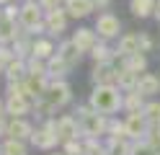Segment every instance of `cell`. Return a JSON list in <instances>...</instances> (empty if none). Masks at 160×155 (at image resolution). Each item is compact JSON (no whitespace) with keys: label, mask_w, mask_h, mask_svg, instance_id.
Instances as JSON below:
<instances>
[{"label":"cell","mask_w":160,"mask_h":155,"mask_svg":"<svg viewBox=\"0 0 160 155\" xmlns=\"http://www.w3.org/2000/svg\"><path fill=\"white\" fill-rule=\"evenodd\" d=\"M88 103H91L98 114L114 116V114L122 109V103H124V90L119 85H93Z\"/></svg>","instance_id":"cell-1"},{"label":"cell","mask_w":160,"mask_h":155,"mask_svg":"<svg viewBox=\"0 0 160 155\" xmlns=\"http://www.w3.org/2000/svg\"><path fill=\"white\" fill-rule=\"evenodd\" d=\"M78 124H80V134L83 137H106L108 132V116L106 114H98L91 103L85 106H78Z\"/></svg>","instance_id":"cell-2"},{"label":"cell","mask_w":160,"mask_h":155,"mask_svg":"<svg viewBox=\"0 0 160 155\" xmlns=\"http://www.w3.org/2000/svg\"><path fill=\"white\" fill-rule=\"evenodd\" d=\"M44 13L47 10L39 5V0H23L21 3V13H18V23H21V28H26L28 34H42V31H47L44 26Z\"/></svg>","instance_id":"cell-3"},{"label":"cell","mask_w":160,"mask_h":155,"mask_svg":"<svg viewBox=\"0 0 160 155\" xmlns=\"http://www.w3.org/2000/svg\"><path fill=\"white\" fill-rule=\"evenodd\" d=\"M28 142H31L36 150H47V152H52L57 145H59L57 129H54V116H47L44 124L34 127V134H31V140H28Z\"/></svg>","instance_id":"cell-4"},{"label":"cell","mask_w":160,"mask_h":155,"mask_svg":"<svg viewBox=\"0 0 160 155\" xmlns=\"http://www.w3.org/2000/svg\"><path fill=\"white\" fill-rule=\"evenodd\" d=\"M96 34L98 39H103V41H111L119 36V31H122V21H119V16H114L111 10H106V13H101L96 18Z\"/></svg>","instance_id":"cell-5"},{"label":"cell","mask_w":160,"mask_h":155,"mask_svg":"<svg viewBox=\"0 0 160 155\" xmlns=\"http://www.w3.org/2000/svg\"><path fill=\"white\" fill-rule=\"evenodd\" d=\"M54 129H57V137H59V145H65L70 140H80L83 134H80V124L75 116H70V114H62V116L54 119Z\"/></svg>","instance_id":"cell-6"},{"label":"cell","mask_w":160,"mask_h":155,"mask_svg":"<svg viewBox=\"0 0 160 155\" xmlns=\"http://www.w3.org/2000/svg\"><path fill=\"white\" fill-rule=\"evenodd\" d=\"M116 78H119L116 62H96L93 70H91L93 85H116Z\"/></svg>","instance_id":"cell-7"},{"label":"cell","mask_w":160,"mask_h":155,"mask_svg":"<svg viewBox=\"0 0 160 155\" xmlns=\"http://www.w3.org/2000/svg\"><path fill=\"white\" fill-rule=\"evenodd\" d=\"M67 21H70V16H67L65 5H62V8H54V10H47V13H44L47 34H49V36H62L65 31H67Z\"/></svg>","instance_id":"cell-8"},{"label":"cell","mask_w":160,"mask_h":155,"mask_svg":"<svg viewBox=\"0 0 160 155\" xmlns=\"http://www.w3.org/2000/svg\"><path fill=\"white\" fill-rule=\"evenodd\" d=\"M124 127H127V137L134 142V140H145V137H147L150 121L145 119V114H142V111H134V114H127Z\"/></svg>","instance_id":"cell-9"},{"label":"cell","mask_w":160,"mask_h":155,"mask_svg":"<svg viewBox=\"0 0 160 155\" xmlns=\"http://www.w3.org/2000/svg\"><path fill=\"white\" fill-rule=\"evenodd\" d=\"M34 134V124L28 121L26 116H8V137H16V140H31Z\"/></svg>","instance_id":"cell-10"},{"label":"cell","mask_w":160,"mask_h":155,"mask_svg":"<svg viewBox=\"0 0 160 155\" xmlns=\"http://www.w3.org/2000/svg\"><path fill=\"white\" fill-rule=\"evenodd\" d=\"M72 41L78 44V49L83 52V54H91L93 47L98 44V34H96V28H85V26H80L75 34H72Z\"/></svg>","instance_id":"cell-11"},{"label":"cell","mask_w":160,"mask_h":155,"mask_svg":"<svg viewBox=\"0 0 160 155\" xmlns=\"http://www.w3.org/2000/svg\"><path fill=\"white\" fill-rule=\"evenodd\" d=\"M49 83H52V80H49V75H26L23 85H26V93H28V96H31L34 101H39V98H44Z\"/></svg>","instance_id":"cell-12"},{"label":"cell","mask_w":160,"mask_h":155,"mask_svg":"<svg viewBox=\"0 0 160 155\" xmlns=\"http://www.w3.org/2000/svg\"><path fill=\"white\" fill-rule=\"evenodd\" d=\"M57 54L62 57L70 67H78L80 65V59H83V52L78 49V44L72 39H65V41H59V47H57Z\"/></svg>","instance_id":"cell-13"},{"label":"cell","mask_w":160,"mask_h":155,"mask_svg":"<svg viewBox=\"0 0 160 155\" xmlns=\"http://www.w3.org/2000/svg\"><path fill=\"white\" fill-rule=\"evenodd\" d=\"M137 52H142V49H139V34H124L122 39H119L116 59H127V57L137 54Z\"/></svg>","instance_id":"cell-14"},{"label":"cell","mask_w":160,"mask_h":155,"mask_svg":"<svg viewBox=\"0 0 160 155\" xmlns=\"http://www.w3.org/2000/svg\"><path fill=\"white\" fill-rule=\"evenodd\" d=\"M65 10L70 18H88L96 10L93 0H65Z\"/></svg>","instance_id":"cell-15"},{"label":"cell","mask_w":160,"mask_h":155,"mask_svg":"<svg viewBox=\"0 0 160 155\" xmlns=\"http://www.w3.org/2000/svg\"><path fill=\"white\" fill-rule=\"evenodd\" d=\"M137 90L142 93L145 98H155L160 93V78L152 75V72H142V75H139V83H137Z\"/></svg>","instance_id":"cell-16"},{"label":"cell","mask_w":160,"mask_h":155,"mask_svg":"<svg viewBox=\"0 0 160 155\" xmlns=\"http://www.w3.org/2000/svg\"><path fill=\"white\" fill-rule=\"evenodd\" d=\"M137 83H139V72H134L132 67H127L124 62H122V65H119V78H116V85L127 93V90H137Z\"/></svg>","instance_id":"cell-17"},{"label":"cell","mask_w":160,"mask_h":155,"mask_svg":"<svg viewBox=\"0 0 160 155\" xmlns=\"http://www.w3.org/2000/svg\"><path fill=\"white\" fill-rule=\"evenodd\" d=\"M70 70H72V67H70L59 54H54V57L47 59V75H49V80H65V75H67Z\"/></svg>","instance_id":"cell-18"},{"label":"cell","mask_w":160,"mask_h":155,"mask_svg":"<svg viewBox=\"0 0 160 155\" xmlns=\"http://www.w3.org/2000/svg\"><path fill=\"white\" fill-rule=\"evenodd\" d=\"M3 75H5V80H8V83H23V80H26V75H28L26 59H21V57H13V62L8 65V70L3 72Z\"/></svg>","instance_id":"cell-19"},{"label":"cell","mask_w":160,"mask_h":155,"mask_svg":"<svg viewBox=\"0 0 160 155\" xmlns=\"http://www.w3.org/2000/svg\"><path fill=\"white\" fill-rule=\"evenodd\" d=\"M18 31H21V23L13 18H0V44H13L16 36H18Z\"/></svg>","instance_id":"cell-20"},{"label":"cell","mask_w":160,"mask_h":155,"mask_svg":"<svg viewBox=\"0 0 160 155\" xmlns=\"http://www.w3.org/2000/svg\"><path fill=\"white\" fill-rule=\"evenodd\" d=\"M54 54H57V47H54L52 39H47V36H36L34 39V54L31 57L49 59V57H54Z\"/></svg>","instance_id":"cell-21"},{"label":"cell","mask_w":160,"mask_h":155,"mask_svg":"<svg viewBox=\"0 0 160 155\" xmlns=\"http://www.w3.org/2000/svg\"><path fill=\"white\" fill-rule=\"evenodd\" d=\"M145 96L139 90H127L124 93V103H122V111L124 114H134V111H142L145 109Z\"/></svg>","instance_id":"cell-22"},{"label":"cell","mask_w":160,"mask_h":155,"mask_svg":"<svg viewBox=\"0 0 160 155\" xmlns=\"http://www.w3.org/2000/svg\"><path fill=\"white\" fill-rule=\"evenodd\" d=\"M155 3L158 0H129V10L137 18H147V16H155Z\"/></svg>","instance_id":"cell-23"},{"label":"cell","mask_w":160,"mask_h":155,"mask_svg":"<svg viewBox=\"0 0 160 155\" xmlns=\"http://www.w3.org/2000/svg\"><path fill=\"white\" fill-rule=\"evenodd\" d=\"M91 57H93V62H114V59H116V49L108 47V41L98 39V44L93 47Z\"/></svg>","instance_id":"cell-24"},{"label":"cell","mask_w":160,"mask_h":155,"mask_svg":"<svg viewBox=\"0 0 160 155\" xmlns=\"http://www.w3.org/2000/svg\"><path fill=\"white\" fill-rule=\"evenodd\" d=\"M3 155H28V145H26V140L5 137V140H3Z\"/></svg>","instance_id":"cell-25"},{"label":"cell","mask_w":160,"mask_h":155,"mask_svg":"<svg viewBox=\"0 0 160 155\" xmlns=\"http://www.w3.org/2000/svg\"><path fill=\"white\" fill-rule=\"evenodd\" d=\"M129 155H160V147H155L150 140H134Z\"/></svg>","instance_id":"cell-26"},{"label":"cell","mask_w":160,"mask_h":155,"mask_svg":"<svg viewBox=\"0 0 160 155\" xmlns=\"http://www.w3.org/2000/svg\"><path fill=\"white\" fill-rule=\"evenodd\" d=\"M127 67H132L134 72H139V75H142V72H147V54L145 52H137V54H132V57H127V59H122Z\"/></svg>","instance_id":"cell-27"},{"label":"cell","mask_w":160,"mask_h":155,"mask_svg":"<svg viewBox=\"0 0 160 155\" xmlns=\"http://www.w3.org/2000/svg\"><path fill=\"white\" fill-rule=\"evenodd\" d=\"M142 114H145V119L150 121V127H155V124H160V101H155V98H150V101L145 103V109H142Z\"/></svg>","instance_id":"cell-28"},{"label":"cell","mask_w":160,"mask_h":155,"mask_svg":"<svg viewBox=\"0 0 160 155\" xmlns=\"http://www.w3.org/2000/svg\"><path fill=\"white\" fill-rule=\"evenodd\" d=\"M13 57H16V52H13L11 44H0V75L8 70V65L13 62Z\"/></svg>","instance_id":"cell-29"},{"label":"cell","mask_w":160,"mask_h":155,"mask_svg":"<svg viewBox=\"0 0 160 155\" xmlns=\"http://www.w3.org/2000/svg\"><path fill=\"white\" fill-rule=\"evenodd\" d=\"M26 67H28V75H47V59L28 57L26 59Z\"/></svg>","instance_id":"cell-30"},{"label":"cell","mask_w":160,"mask_h":155,"mask_svg":"<svg viewBox=\"0 0 160 155\" xmlns=\"http://www.w3.org/2000/svg\"><path fill=\"white\" fill-rule=\"evenodd\" d=\"M106 137H127V127H124V121H119L114 116H108V132H106Z\"/></svg>","instance_id":"cell-31"},{"label":"cell","mask_w":160,"mask_h":155,"mask_svg":"<svg viewBox=\"0 0 160 155\" xmlns=\"http://www.w3.org/2000/svg\"><path fill=\"white\" fill-rule=\"evenodd\" d=\"M3 13H5V18H13V21H18L21 5H16V3H8V5H3Z\"/></svg>","instance_id":"cell-32"},{"label":"cell","mask_w":160,"mask_h":155,"mask_svg":"<svg viewBox=\"0 0 160 155\" xmlns=\"http://www.w3.org/2000/svg\"><path fill=\"white\" fill-rule=\"evenodd\" d=\"M145 140H150L155 147H160V124H155V127L147 129V137H145Z\"/></svg>","instance_id":"cell-33"},{"label":"cell","mask_w":160,"mask_h":155,"mask_svg":"<svg viewBox=\"0 0 160 155\" xmlns=\"http://www.w3.org/2000/svg\"><path fill=\"white\" fill-rule=\"evenodd\" d=\"M139 49H142V52H152V36L145 34V31L139 34Z\"/></svg>","instance_id":"cell-34"},{"label":"cell","mask_w":160,"mask_h":155,"mask_svg":"<svg viewBox=\"0 0 160 155\" xmlns=\"http://www.w3.org/2000/svg\"><path fill=\"white\" fill-rule=\"evenodd\" d=\"M39 5H42L44 10H54V8H62L65 0H39Z\"/></svg>","instance_id":"cell-35"},{"label":"cell","mask_w":160,"mask_h":155,"mask_svg":"<svg viewBox=\"0 0 160 155\" xmlns=\"http://www.w3.org/2000/svg\"><path fill=\"white\" fill-rule=\"evenodd\" d=\"M0 137H3V140L8 137V116H5V119H0Z\"/></svg>","instance_id":"cell-36"},{"label":"cell","mask_w":160,"mask_h":155,"mask_svg":"<svg viewBox=\"0 0 160 155\" xmlns=\"http://www.w3.org/2000/svg\"><path fill=\"white\" fill-rule=\"evenodd\" d=\"M8 116V109H5V98H0V119Z\"/></svg>","instance_id":"cell-37"},{"label":"cell","mask_w":160,"mask_h":155,"mask_svg":"<svg viewBox=\"0 0 160 155\" xmlns=\"http://www.w3.org/2000/svg\"><path fill=\"white\" fill-rule=\"evenodd\" d=\"M93 3H96V8H108V5H111V0H93Z\"/></svg>","instance_id":"cell-38"},{"label":"cell","mask_w":160,"mask_h":155,"mask_svg":"<svg viewBox=\"0 0 160 155\" xmlns=\"http://www.w3.org/2000/svg\"><path fill=\"white\" fill-rule=\"evenodd\" d=\"M155 18L160 21V0H158V3H155Z\"/></svg>","instance_id":"cell-39"},{"label":"cell","mask_w":160,"mask_h":155,"mask_svg":"<svg viewBox=\"0 0 160 155\" xmlns=\"http://www.w3.org/2000/svg\"><path fill=\"white\" fill-rule=\"evenodd\" d=\"M49 155H67V152H65V150H52Z\"/></svg>","instance_id":"cell-40"},{"label":"cell","mask_w":160,"mask_h":155,"mask_svg":"<svg viewBox=\"0 0 160 155\" xmlns=\"http://www.w3.org/2000/svg\"><path fill=\"white\" fill-rule=\"evenodd\" d=\"M3 16H5V13H3V5H0V18H3Z\"/></svg>","instance_id":"cell-41"},{"label":"cell","mask_w":160,"mask_h":155,"mask_svg":"<svg viewBox=\"0 0 160 155\" xmlns=\"http://www.w3.org/2000/svg\"><path fill=\"white\" fill-rule=\"evenodd\" d=\"M0 155H3V142H0Z\"/></svg>","instance_id":"cell-42"}]
</instances>
